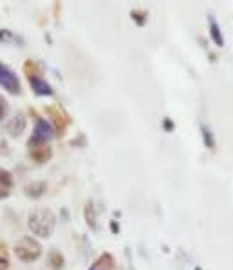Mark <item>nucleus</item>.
I'll return each mask as SVG.
<instances>
[{
	"label": "nucleus",
	"instance_id": "obj_1",
	"mask_svg": "<svg viewBox=\"0 0 233 270\" xmlns=\"http://www.w3.org/2000/svg\"><path fill=\"white\" fill-rule=\"evenodd\" d=\"M28 226L31 234L38 236V238H51L57 226V215L55 212L48 208V206H38L29 214Z\"/></svg>",
	"mask_w": 233,
	"mask_h": 270
},
{
	"label": "nucleus",
	"instance_id": "obj_2",
	"mask_svg": "<svg viewBox=\"0 0 233 270\" xmlns=\"http://www.w3.org/2000/svg\"><path fill=\"white\" fill-rule=\"evenodd\" d=\"M13 252L22 263H35L42 256V245L31 236H24L15 243Z\"/></svg>",
	"mask_w": 233,
	"mask_h": 270
},
{
	"label": "nucleus",
	"instance_id": "obj_3",
	"mask_svg": "<svg viewBox=\"0 0 233 270\" xmlns=\"http://www.w3.org/2000/svg\"><path fill=\"white\" fill-rule=\"evenodd\" d=\"M29 113H31L33 119H35V128H33L31 137H29V141H28V148L38 146V144H48L51 139L55 137V128H53L46 119L38 117L33 110H29Z\"/></svg>",
	"mask_w": 233,
	"mask_h": 270
},
{
	"label": "nucleus",
	"instance_id": "obj_4",
	"mask_svg": "<svg viewBox=\"0 0 233 270\" xmlns=\"http://www.w3.org/2000/svg\"><path fill=\"white\" fill-rule=\"evenodd\" d=\"M0 86L4 88L8 93H11V95H20V92H22L19 77L8 66L2 64V62H0Z\"/></svg>",
	"mask_w": 233,
	"mask_h": 270
},
{
	"label": "nucleus",
	"instance_id": "obj_5",
	"mask_svg": "<svg viewBox=\"0 0 233 270\" xmlns=\"http://www.w3.org/2000/svg\"><path fill=\"white\" fill-rule=\"evenodd\" d=\"M46 115L51 119V124H53V128L59 135H64L66 128H68L69 124V117L66 115V111L60 108L59 104H51L46 108Z\"/></svg>",
	"mask_w": 233,
	"mask_h": 270
},
{
	"label": "nucleus",
	"instance_id": "obj_6",
	"mask_svg": "<svg viewBox=\"0 0 233 270\" xmlns=\"http://www.w3.org/2000/svg\"><path fill=\"white\" fill-rule=\"evenodd\" d=\"M26 126H28V121H26L24 113H20L19 111V113H15L13 117L8 121L6 130H8V133H10L11 137H20V135L26 132Z\"/></svg>",
	"mask_w": 233,
	"mask_h": 270
},
{
	"label": "nucleus",
	"instance_id": "obj_7",
	"mask_svg": "<svg viewBox=\"0 0 233 270\" xmlns=\"http://www.w3.org/2000/svg\"><path fill=\"white\" fill-rule=\"evenodd\" d=\"M29 157H31L37 165H44L53 157V150L50 148V144H38V146L29 148Z\"/></svg>",
	"mask_w": 233,
	"mask_h": 270
},
{
	"label": "nucleus",
	"instance_id": "obj_8",
	"mask_svg": "<svg viewBox=\"0 0 233 270\" xmlns=\"http://www.w3.org/2000/svg\"><path fill=\"white\" fill-rule=\"evenodd\" d=\"M29 81V86H31V90L37 95L40 97H46V95H53V90H51V86L46 83V79H42L40 75H33V77H28Z\"/></svg>",
	"mask_w": 233,
	"mask_h": 270
},
{
	"label": "nucleus",
	"instance_id": "obj_9",
	"mask_svg": "<svg viewBox=\"0 0 233 270\" xmlns=\"http://www.w3.org/2000/svg\"><path fill=\"white\" fill-rule=\"evenodd\" d=\"M46 188H48V184L44 183V181H33V183H29V184H26V186H24V194H26V197L38 199V197L44 196Z\"/></svg>",
	"mask_w": 233,
	"mask_h": 270
},
{
	"label": "nucleus",
	"instance_id": "obj_10",
	"mask_svg": "<svg viewBox=\"0 0 233 270\" xmlns=\"http://www.w3.org/2000/svg\"><path fill=\"white\" fill-rule=\"evenodd\" d=\"M48 265L53 270H62L64 268V256L60 254V250L57 248H51L50 254H48Z\"/></svg>",
	"mask_w": 233,
	"mask_h": 270
},
{
	"label": "nucleus",
	"instance_id": "obj_11",
	"mask_svg": "<svg viewBox=\"0 0 233 270\" xmlns=\"http://www.w3.org/2000/svg\"><path fill=\"white\" fill-rule=\"evenodd\" d=\"M95 268L97 270H115V259L110 254H104V256H101L97 259Z\"/></svg>",
	"mask_w": 233,
	"mask_h": 270
},
{
	"label": "nucleus",
	"instance_id": "obj_12",
	"mask_svg": "<svg viewBox=\"0 0 233 270\" xmlns=\"http://www.w3.org/2000/svg\"><path fill=\"white\" fill-rule=\"evenodd\" d=\"M11 184H13V177H11V174L8 172V170L0 168V186L8 188V190H10Z\"/></svg>",
	"mask_w": 233,
	"mask_h": 270
},
{
	"label": "nucleus",
	"instance_id": "obj_13",
	"mask_svg": "<svg viewBox=\"0 0 233 270\" xmlns=\"http://www.w3.org/2000/svg\"><path fill=\"white\" fill-rule=\"evenodd\" d=\"M8 266H10V257L4 245H0V270H8Z\"/></svg>",
	"mask_w": 233,
	"mask_h": 270
},
{
	"label": "nucleus",
	"instance_id": "obj_14",
	"mask_svg": "<svg viewBox=\"0 0 233 270\" xmlns=\"http://www.w3.org/2000/svg\"><path fill=\"white\" fill-rule=\"evenodd\" d=\"M8 113H10V102H8L6 97L0 95V121H4L8 117Z\"/></svg>",
	"mask_w": 233,
	"mask_h": 270
},
{
	"label": "nucleus",
	"instance_id": "obj_15",
	"mask_svg": "<svg viewBox=\"0 0 233 270\" xmlns=\"http://www.w3.org/2000/svg\"><path fill=\"white\" fill-rule=\"evenodd\" d=\"M84 215H86V221L87 224H91V228H97V223H95V212H93V206L91 205H87L86 206V210H84Z\"/></svg>",
	"mask_w": 233,
	"mask_h": 270
},
{
	"label": "nucleus",
	"instance_id": "obj_16",
	"mask_svg": "<svg viewBox=\"0 0 233 270\" xmlns=\"http://www.w3.org/2000/svg\"><path fill=\"white\" fill-rule=\"evenodd\" d=\"M10 38H13V35L8 29H0V41H10Z\"/></svg>",
	"mask_w": 233,
	"mask_h": 270
},
{
	"label": "nucleus",
	"instance_id": "obj_17",
	"mask_svg": "<svg viewBox=\"0 0 233 270\" xmlns=\"http://www.w3.org/2000/svg\"><path fill=\"white\" fill-rule=\"evenodd\" d=\"M8 197H10V190L0 186V201H4V199H8Z\"/></svg>",
	"mask_w": 233,
	"mask_h": 270
}]
</instances>
